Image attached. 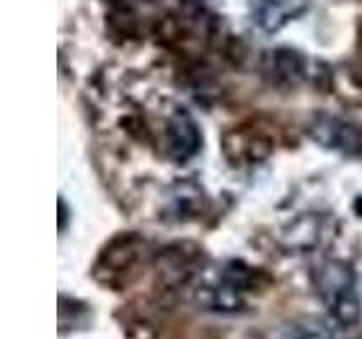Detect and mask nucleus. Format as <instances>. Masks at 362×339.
<instances>
[{"mask_svg":"<svg viewBox=\"0 0 362 339\" xmlns=\"http://www.w3.org/2000/svg\"><path fill=\"white\" fill-rule=\"evenodd\" d=\"M313 287L339 326H354L360 319V297L356 271L344 260L326 258L313 269Z\"/></svg>","mask_w":362,"mask_h":339,"instance_id":"nucleus-1","label":"nucleus"},{"mask_svg":"<svg viewBox=\"0 0 362 339\" xmlns=\"http://www.w3.org/2000/svg\"><path fill=\"white\" fill-rule=\"evenodd\" d=\"M202 133L186 111H177L165 127V152L175 163H186L199 152Z\"/></svg>","mask_w":362,"mask_h":339,"instance_id":"nucleus-3","label":"nucleus"},{"mask_svg":"<svg viewBox=\"0 0 362 339\" xmlns=\"http://www.w3.org/2000/svg\"><path fill=\"white\" fill-rule=\"evenodd\" d=\"M265 73H269L274 82L294 84V82H299L303 75V59L292 50H274L267 56Z\"/></svg>","mask_w":362,"mask_h":339,"instance_id":"nucleus-8","label":"nucleus"},{"mask_svg":"<svg viewBox=\"0 0 362 339\" xmlns=\"http://www.w3.org/2000/svg\"><path fill=\"white\" fill-rule=\"evenodd\" d=\"M139 249H136V237H122V240L113 242L100 258L98 276L107 274V282H113L124 271L134 269L136 260H139Z\"/></svg>","mask_w":362,"mask_h":339,"instance_id":"nucleus-6","label":"nucleus"},{"mask_svg":"<svg viewBox=\"0 0 362 339\" xmlns=\"http://www.w3.org/2000/svg\"><path fill=\"white\" fill-rule=\"evenodd\" d=\"M199 260V251L192 249V251H186V246H173L158 256V271L165 280V285L170 287H179L186 285V282L195 274Z\"/></svg>","mask_w":362,"mask_h":339,"instance_id":"nucleus-4","label":"nucleus"},{"mask_svg":"<svg viewBox=\"0 0 362 339\" xmlns=\"http://www.w3.org/2000/svg\"><path fill=\"white\" fill-rule=\"evenodd\" d=\"M288 339H335V335L324 321L310 319L303 323H292Z\"/></svg>","mask_w":362,"mask_h":339,"instance_id":"nucleus-10","label":"nucleus"},{"mask_svg":"<svg viewBox=\"0 0 362 339\" xmlns=\"http://www.w3.org/2000/svg\"><path fill=\"white\" fill-rule=\"evenodd\" d=\"M303 9L305 0H254V18L267 32H276Z\"/></svg>","mask_w":362,"mask_h":339,"instance_id":"nucleus-5","label":"nucleus"},{"mask_svg":"<svg viewBox=\"0 0 362 339\" xmlns=\"http://www.w3.org/2000/svg\"><path fill=\"white\" fill-rule=\"evenodd\" d=\"M218 280H222L224 285H229L231 290L247 294L254 290H263L265 287V274L260 269L249 267L243 260H229L220 271H218Z\"/></svg>","mask_w":362,"mask_h":339,"instance_id":"nucleus-7","label":"nucleus"},{"mask_svg":"<svg viewBox=\"0 0 362 339\" xmlns=\"http://www.w3.org/2000/svg\"><path fill=\"white\" fill-rule=\"evenodd\" d=\"M66 222H68V210H66V201L59 199V231L66 229Z\"/></svg>","mask_w":362,"mask_h":339,"instance_id":"nucleus-11","label":"nucleus"},{"mask_svg":"<svg viewBox=\"0 0 362 339\" xmlns=\"http://www.w3.org/2000/svg\"><path fill=\"white\" fill-rule=\"evenodd\" d=\"M308 133L315 143H320L326 150H335L349 156L362 154V131L356 124L344 122L335 116H317L310 122Z\"/></svg>","mask_w":362,"mask_h":339,"instance_id":"nucleus-2","label":"nucleus"},{"mask_svg":"<svg viewBox=\"0 0 362 339\" xmlns=\"http://www.w3.org/2000/svg\"><path fill=\"white\" fill-rule=\"evenodd\" d=\"M202 206V192L195 186H177L173 197H170V208H173L175 218H186V215H192Z\"/></svg>","mask_w":362,"mask_h":339,"instance_id":"nucleus-9","label":"nucleus"}]
</instances>
